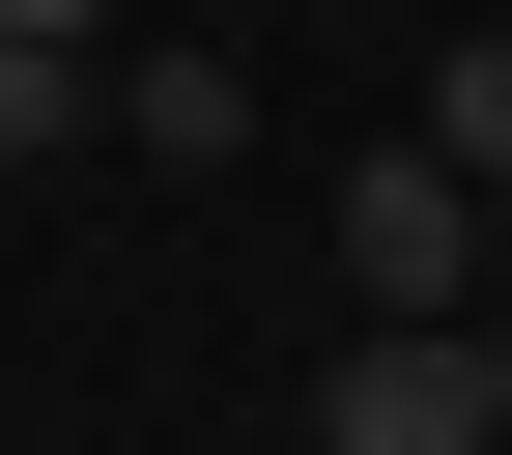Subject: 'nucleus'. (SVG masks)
<instances>
[{"label":"nucleus","instance_id":"nucleus-2","mask_svg":"<svg viewBox=\"0 0 512 455\" xmlns=\"http://www.w3.org/2000/svg\"><path fill=\"white\" fill-rule=\"evenodd\" d=\"M484 427H512V313H342L313 455H484Z\"/></svg>","mask_w":512,"mask_h":455},{"label":"nucleus","instance_id":"nucleus-4","mask_svg":"<svg viewBox=\"0 0 512 455\" xmlns=\"http://www.w3.org/2000/svg\"><path fill=\"white\" fill-rule=\"evenodd\" d=\"M86 114H114V57H57V29H0V171H57Z\"/></svg>","mask_w":512,"mask_h":455},{"label":"nucleus","instance_id":"nucleus-1","mask_svg":"<svg viewBox=\"0 0 512 455\" xmlns=\"http://www.w3.org/2000/svg\"><path fill=\"white\" fill-rule=\"evenodd\" d=\"M313 228H342V313H512V200H484L456 143H370Z\"/></svg>","mask_w":512,"mask_h":455},{"label":"nucleus","instance_id":"nucleus-3","mask_svg":"<svg viewBox=\"0 0 512 455\" xmlns=\"http://www.w3.org/2000/svg\"><path fill=\"white\" fill-rule=\"evenodd\" d=\"M114 143H143V171H256V57L143 29V57H114Z\"/></svg>","mask_w":512,"mask_h":455},{"label":"nucleus","instance_id":"nucleus-5","mask_svg":"<svg viewBox=\"0 0 512 455\" xmlns=\"http://www.w3.org/2000/svg\"><path fill=\"white\" fill-rule=\"evenodd\" d=\"M0 29H57V57H114V0H0Z\"/></svg>","mask_w":512,"mask_h":455}]
</instances>
